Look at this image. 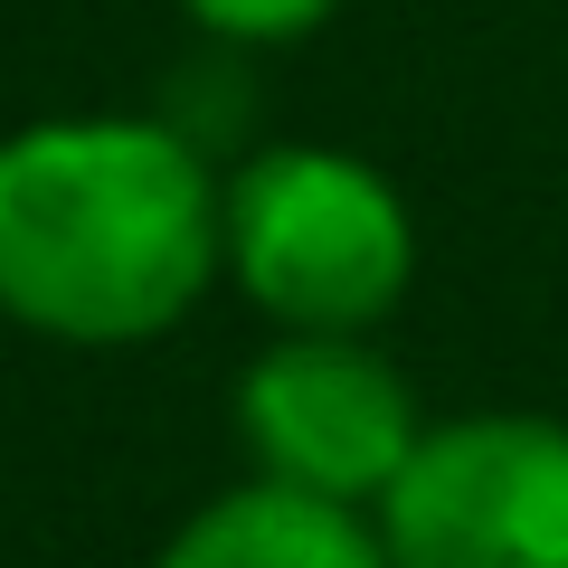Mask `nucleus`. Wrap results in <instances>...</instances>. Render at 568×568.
<instances>
[{"mask_svg":"<svg viewBox=\"0 0 568 568\" xmlns=\"http://www.w3.org/2000/svg\"><path fill=\"white\" fill-rule=\"evenodd\" d=\"M237 436L256 474L369 511L426 436L417 388L369 332H275L237 379Z\"/></svg>","mask_w":568,"mask_h":568,"instance_id":"20e7f679","label":"nucleus"},{"mask_svg":"<svg viewBox=\"0 0 568 568\" xmlns=\"http://www.w3.org/2000/svg\"><path fill=\"white\" fill-rule=\"evenodd\" d=\"M152 568H388V549L369 530V511L256 474V484H237V493L190 511L152 549Z\"/></svg>","mask_w":568,"mask_h":568,"instance_id":"39448f33","label":"nucleus"},{"mask_svg":"<svg viewBox=\"0 0 568 568\" xmlns=\"http://www.w3.org/2000/svg\"><path fill=\"white\" fill-rule=\"evenodd\" d=\"M219 265L275 332H379L417 284V219L342 142H265L219 190Z\"/></svg>","mask_w":568,"mask_h":568,"instance_id":"f03ea898","label":"nucleus"},{"mask_svg":"<svg viewBox=\"0 0 568 568\" xmlns=\"http://www.w3.org/2000/svg\"><path fill=\"white\" fill-rule=\"evenodd\" d=\"M219 162L171 114H39L0 133V323L67 351L181 332L219 265Z\"/></svg>","mask_w":568,"mask_h":568,"instance_id":"f257e3e1","label":"nucleus"},{"mask_svg":"<svg viewBox=\"0 0 568 568\" xmlns=\"http://www.w3.org/2000/svg\"><path fill=\"white\" fill-rule=\"evenodd\" d=\"M369 530L388 568H568V426L530 407L426 426Z\"/></svg>","mask_w":568,"mask_h":568,"instance_id":"7ed1b4c3","label":"nucleus"},{"mask_svg":"<svg viewBox=\"0 0 568 568\" xmlns=\"http://www.w3.org/2000/svg\"><path fill=\"white\" fill-rule=\"evenodd\" d=\"M181 20L209 48H294L342 20V0H181Z\"/></svg>","mask_w":568,"mask_h":568,"instance_id":"423d86ee","label":"nucleus"}]
</instances>
